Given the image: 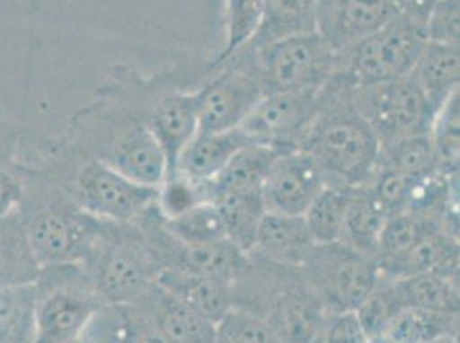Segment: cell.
Instances as JSON below:
<instances>
[{"label":"cell","mask_w":460,"mask_h":343,"mask_svg":"<svg viewBox=\"0 0 460 343\" xmlns=\"http://www.w3.org/2000/svg\"><path fill=\"white\" fill-rule=\"evenodd\" d=\"M62 137L76 152L120 172L137 184L158 188L165 175V156L139 117L129 95L112 81L98 100L71 117Z\"/></svg>","instance_id":"obj_1"},{"label":"cell","mask_w":460,"mask_h":343,"mask_svg":"<svg viewBox=\"0 0 460 343\" xmlns=\"http://www.w3.org/2000/svg\"><path fill=\"white\" fill-rule=\"evenodd\" d=\"M20 172L18 213L40 265L90 267L112 224L81 210L45 173L22 163Z\"/></svg>","instance_id":"obj_2"},{"label":"cell","mask_w":460,"mask_h":343,"mask_svg":"<svg viewBox=\"0 0 460 343\" xmlns=\"http://www.w3.org/2000/svg\"><path fill=\"white\" fill-rule=\"evenodd\" d=\"M354 86L341 75L318 93V110L301 145L318 163L326 186L359 188L371 182L382 146L352 103Z\"/></svg>","instance_id":"obj_3"},{"label":"cell","mask_w":460,"mask_h":343,"mask_svg":"<svg viewBox=\"0 0 460 343\" xmlns=\"http://www.w3.org/2000/svg\"><path fill=\"white\" fill-rule=\"evenodd\" d=\"M251 269L232 286V305L260 316L284 343H313L326 309L299 268L251 256Z\"/></svg>","instance_id":"obj_4"},{"label":"cell","mask_w":460,"mask_h":343,"mask_svg":"<svg viewBox=\"0 0 460 343\" xmlns=\"http://www.w3.org/2000/svg\"><path fill=\"white\" fill-rule=\"evenodd\" d=\"M35 292L37 330L33 343L76 340L103 304L96 295L88 269L81 265L41 267Z\"/></svg>","instance_id":"obj_5"},{"label":"cell","mask_w":460,"mask_h":343,"mask_svg":"<svg viewBox=\"0 0 460 343\" xmlns=\"http://www.w3.org/2000/svg\"><path fill=\"white\" fill-rule=\"evenodd\" d=\"M86 269L103 304H137L156 286L158 265L143 232L131 222L111 225Z\"/></svg>","instance_id":"obj_6"},{"label":"cell","mask_w":460,"mask_h":343,"mask_svg":"<svg viewBox=\"0 0 460 343\" xmlns=\"http://www.w3.org/2000/svg\"><path fill=\"white\" fill-rule=\"evenodd\" d=\"M428 45L426 22L397 14L378 31L339 54V71L354 88L409 77Z\"/></svg>","instance_id":"obj_7"},{"label":"cell","mask_w":460,"mask_h":343,"mask_svg":"<svg viewBox=\"0 0 460 343\" xmlns=\"http://www.w3.org/2000/svg\"><path fill=\"white\" fill-rule=\"evenodd\" d=\"M265 95L320 90L339 71V54L318 33L277 40L248 48Z\"/></svg>","instance_id":"obj_8"},{"label":"cell","mask_w":460,"mask_h":343,"mask_svg":"<svg viewBox=\"0 0 460 343\" xmlns=\"http://www.w3.org/2000/svg\"><path fill=\"white\" fill-rule=\"evenodd\" d=\"M299 271L326 312L356 311L382 277L375 258L342 242L314 244Z\"/></svg>","instance_id":"obj_9"},{"label":"cell","mask_w":460,"mask_h":343,"mask_svg":"<svg viewBox=\"0 0 460 343\" xmlns=\"http://www.w3.org/2000/svg\"><path fill=\"white\" fill-rule=\"evenodd\" d=\"M352 103L382 148L429 134L437 114L409 77L358 86L352 90Z\"/></svg>","instance_id":"obj_10"},{"label":"cell","mask_w":460,"mask_h":343,"mask_svg":"<svg viewBox=\"0 0 460 343\" xmlns=\"http://www.w3.org/2000/svg\"><path fill=\"white\" fill-rule=\"evenodd\" d=\"M229 58L235 62L198 90L199 133H218L239 128L265 95L252 67L250 52L241 48Z\"/></svg>","instance_id":"obj_11"},{"label":"cell","mask_w":460,"mask_h":343,"mask_svg":"<svg viewBox=\"0 0 460 343\" xmlns=\"http://www.w3.org/2000/svg\"><path fill=\"white\" fill-rule=\"evenodd\" d=\"M320 90L267 93L239 128L252 145L279 153L301 150L318 110Z\"/></svg>","instance_id":"obj_12"},{"label":"cell","mask_w":460,"mask_h":343,"mask_svg":"<svg viewBox=\"0 0 460 343\" xmlns=\"http://www.w3.org/2000/svg\"><path fill=\"white\" fill-rule=\"evenodd\" d=\"M397 14L394 0H316V33L344 54Z\"/></svg>","instance_id":"obj_13"},{"label":"cell","mask_w":460,"mask_h":343,"mask_svg":"<svg viewBox=\"0 0 460 343\" xmlns=\"http://www.w3.org/2000/svg\"><path fill=\"white\" fill-rule=\"evenodd\" d=\"M325 186L314 158L305 150H294L275 158L261 186V196L270 213L305 215Z\"/></svg>","instance_id":"obj_14"},{"label":"cell","mask_w":460,"mask_h":343,"mask_svg":"<svg viewBox=\"0 0 460 343\" xmlns=\"http://www.w3.org/2000/svg\"><path fill=\"white\" fill-rule=\"evenodd\" d=\"M145 119L165 156L167 175H172L181 154L199 133L198 92H173L162 96Z\"/></svg>","instance_id":"obj_15"},{"label":"cell","mask_w":460,"mask_h":343,"mask_svg":"<svg viewBox=\"0 0 460 343\" xmlns=\"http://www.w3.org/2000/svg\"><path fill=\"white\" fill-rule=\"evenodd\" d=\"M314 241L303 215H282L267 211L250 256L279 267L301 268Z\"/></svg>","instance_id":"obj_16"},{"label":"cell","mask_w":460,"mask_h":343,"mask_svg":"<svg viewBox=\"0 0 460 343\" xmlns=\"http://www.w3.org/2000/svg\"><path fill=\"white\" fill-rule=\"evenodd\" d=\"M90 343H167L143 304H102L84 328Z\"/></svg>","instance_id":"obj_17"},{"label":"cell","mask_w":460,"mask_h":343,"mask_svg":"<svg viewBox=\"0 0 460 343\" xmlns=\"http://www.w3.org/2000/svg\"><path fill=\"white\" fill-rule=\"evenodd\" d=\"M137 304L152 314L167 343H215V323L156 286Z\"/></svg>","instance_id":"obj_18"},{"label":"cell","mask_w":460,"mask_h":343,"mask_svg":"<svg viewBox=\"0 0 460 343\" xmlns=\"http://www.w3.org/2000/svg\"><path fill=\"white\" fill-rule=\"evenodd\" d=\"M156 284L213 323L232 307V286L211 277L181 268H160Z\"/></svg>","instance_id":"obj_19"},{"label":"cell","mask_w":460,"mask_h":343,"mask_svg":"<svg viewBox=\"0 0 460 343\" xmlns=\"http://www.w3.org/2000/svg\"><path fill=\"white\" fill-rule=\"evenodd\" d=\"M252 145L241 128L218 133H198L182 152L175 173H182L196 182H210L241 152Z\"/></svg>","instance_id":"obj_20"},{"label":"cell","mask_w":460,"mask_h":343,"mask_svg":"<svg viewBox=\"0 0 460 343\" xmlns=\"http://www.w3.org/2000/svg\"><path fill=\"white\" fill-rule=\"evenodd\" d=\"M409 79L426 96L433 110L438 112L452 96L459 93V47L428 41Z\"/></svg>","instance_id":"obj_21"},{"label":"cell","mask_w":460,"mask_h":343,"mask_svg":"<svg viewBox=\"0 0 460 343\" xmlns=\"http://www.w3.org/2000/svg\"><path fill=\"white\" fill-rule=\"evenodd\" d=\"M424 271L459 273V233L437 230L405 252L402 258L380 269L388 278H405Z\"/></svg>","instance_id":"obj_22"},{"label":"cell","mask_w":460,"mask_h":343,"mask_svg":"<svg viewBox=\"0 0 460 343\" xmlns=\"http://www.w3.org/2000/svg\"><path fill=\"white\" fill-rule=\"evenodd\" d=\"M40 271L20 213L0 216V286H31Z\"/></svg>","instance_id":"obj_23"},{"label":"cell","mask_w":460,"mask_h":343,"mask_svg":"<svg viewBox=\"0 0 460 343\" xmlns=\"http://www.w3.org/2000/svg\"><path fill=\"white\" fill-rule=\"evenodd\" d=\"M307 33H316V0H263L260 28L246 47L260 48Z\"/></svg>","instance_id":"obj_24"},{"label":"cell","mask_w":460,"mask_h":343,"mask_svg":"<svg viewBox=\"0 0 460 343\" xmlns=\"http://www.w3.org/2000/svg\"><path fill=\"white\" fill-rule=\"evenodd\" d=\"M279 154L261 145H248L235 153L222 172L207 182L211 203L229 192L261 191L270 167Z\"/></svg>","instance_id":"obj_25"},{"label":"cell","mask_w":460,"mask_h":343,"mask_svg":"<svg viewBox=\"0 0 460 343\" xmlns=\"http://www.w3.org/2000/svg\"><path fill=\"white\" fill-rule=\"evenodd\" d=\"M386 220L388 215L376 201L369 186L366 184L354 188L345 216L344 233L341 242L361 254L375 258L380 233Z\"/></svg>","instance_id":"obj_26"},{"label":"cell","mask_w":460,"mask_h":343,"mask_svg":"<svg viewBox=\"0 0 460 343\" xmlns=\"http://www.w3.org/2000/svg\"><path fill=\"white\" fill-rule=\"evenodd\" d=\"M394 280L402 295L405 307L459 314V273L424 271Z\"/></svg>","instance_id":"obj_27"},{"label":"cell","mask_w":460,"mask_h":343,"mask_svg":"<svg viewBox=\"0 0 460 343\" xmlns=\"http://www.w3.org/2000/svg\"><path fill=\"white\" fill-rule=\"evenodd\" d=\"M230 242L251 254L260 224L267 213L261 191L229 192L215 198Z\"/></svg>","instance_id":"obj_28"},{"label":"cell","mask_w":460,"mask_h":343,"mask_svg":"<svg viewBox=\"0 0 460 343\" xmlns=\"http://www.w3.org/2000/svg\"><path fill=\"white\" fill-rule=\"evenodd\" d=\"M441 229L448 230L438 220L422 216L412 211H402L394 216H388L384 230L380 233L376 256H375L378 268L384 269L385 267L392 265L416 244H420L424 237Z\"/></svg>","instance_id":"obj_29"},{"label":"cell","mask_w":460,"mask_h":343,"mask_svg":"<svg viewBox=\"0 0 460 343\" xmlns=\"http://www.w3.org/2000/svg\"><path fill=\"white\" fill-rule=\"evenodd\" d=\"M459 335V314L405 307L386 330V343H429Z\"/></svg>","instance_id":"obj_30"},{"label":"cell","mask_w":460,"mask_h":343,"mask_svg":"<svg viewBox=\"0 0 460 343\" xmlns=\"http://www.w3.org/2000/svg\"><path fill=\"white\" fill-rule=\"evenodd\" d=\"M35 284L0 286V343L35 342Z\"/></svg>","instance_id":"obj_31"},{"label":"cell","mask_w":460,"mask_h":343,"mask_svg":"<svg viewBox=\"0 0 460 343\" xmlns=\"http://www.w3.org/2000/svg\"><path fill=\"white\" fill-rule=\"evenodd\" d=\"M352 189L354 188L325 186L309 205L303 216L314 244L341 242Z\"/></svg>","instance_id":"obj_32"},{"label":"cell","mask_w":460,"mask_h":343,"mask_svg":"<svg viewBox=\"0 0 460 343\" xmlns=\"http://www.w3.org/2000/svg\"><path fill=\"white\" fill-rule=\"evenodd\" d=\"M162 224L169 235L184 246H201L227 239L222 216L211 201L199 203L169 220L162 218Z\"/></svg>","instance_id":"obj_33"},{"label":"cell","mask_w":460,"mask_h":343,"mask_svg":"<svg viewBox=\"0 0 460 343\" xmlns=\"http://www.w3.org/2000/svg\"><path fill=\"white\" fill-rule=\"evenodd\" d=\"M20 128L7 120L0 110V216H7L20 210L22 201V179H21Z\"/></svg>","instance_id":"obj_34"},{"label":"cell","mask_w":460,"mask_h":343,"mask_svg":"<svg viewBox=\"0 0 460 343\" xmlns=\"http://www.w3.org/2000/svg\"><path fill=\"white\" fill-rule=\"evenodd\" d=\"M402 309H405V304L395 280L382 275L378 286L367 295L365 303L356 309V314L369 342H375L384 339L386 330L402 312Z\"/></svg>","instance_id":"obj_35"},{"label":"cell","mask_w":460,"mask_h":343,"mask_svg":"<svg viewBox=\"0 0 460 343\" xmlns=\"http://www.w3.org/2000/svg\"><path fill=\"white\" fill-rule=\"evenodd\" d=\"M380 165L414 180H420L431 172L440 171L429 134L407 137L384 146L380 152Z\"/></svg>","instance_id":"obj_36"},{"label":"cell","mask_w":460,"mask_h":343,"mask_svg":"<svg viewBox=\"0 0 460 343\" xmlns=\"http://www.w3.org/2000/svg\"><path fill=\"white\" fill-rule=\"evenodd\" d=\"M429 136L440 171L459 175V93L452 96L435 114Z\"/></svg>","instance_id":"obj_37"},{"label":"cell","mask_w":460,"mask_h":343,"mask_svg":"<svg viewBox=\"0 0 460 343\" xmlns=\"http://www.w3.org/2000/svg\"><path fill=\"white\" fill-rule=\"evenodd\" d=\"M215 343H284L260 316L232 305L215 323Z\"/></svg>","instance_id":"obj_38"},{"label":"cell","mask_w":460,"mask_h":343,"mask_svg":"<svg viewBox=\"0 0 460 343\" xmlns=\"http://www.w3.org/2000/svg\"><path fill=\"white\" fill-rule=\"evenodd\" d=\"M205 201H210L207 182H196L182 173L167 175L156 192V210L164 220L179 216Z\"/></svg>","instance_id":"obj_39"},{"label":"cell","mask_w":460,"mask_h":343,"mask_svg":"<svg viewBox=\"0 0 460 343\" xmlns=\"http://www.w3.org/2000/svg\"><path fill=\"white\" fill-rule=\"evenodd\" d=\"M263 14V0H229V30L227 45L215 60V66H222L237 50L246 47L256 35Z\"/></svg>","instance_id":"obj_40"},{"label":"cell","mask_w":460,"mask_h":343,"mask_svg":"<svg viewBox=\"0 0 460 343\" xmlns=\"http://www.w3.org/2000/svg\"><path fill=\"white\" fill-rule=\"evenodd\" d=\"M418 180L409 179L399 172L392 171L378 163L371 182L367 184L371 192L375 194L376 201L384 208L388 216L402 213L409 207V199L412 194V188Z\"/></svg>","instance_id":"obj_41"},{"label":"cell","mask_w":460,"mask_h":343,"mask_svg":"<svg viewBox=\"0 0 460 343\" xmlns=\"http://www.w3.org/2000/svg\"><path fill=\"white\" fill-rule=\"evenodd\" d=\"M459 0H438L426 18L428 41L459 47Z\"/></svg>","instance_id":"obj_42"},{"label":"cell","mask_w":460,"mask_h":343,"mask_svg":"<svg viewBox=\"0 0 460 343\" xmlns=\"http://www.w3.org/2000/svg\"><path fill=\"white\" fill-rule=\"evenodd\" d=\"M356 311L328 312L313 343H367Z\"/></svg>","instance_id":"obj_43"},{"label":"cell","mask_w":460,"mask_h":343,"mask_svg":"<svg viewBox=\"0 0 460 343\" xmlns=\"http://www.w3.org/2000/svg\"><path fill=\"white\" fill-rule=\"evenodd\" d=\"M437 2L438 0H394L397 11L401 14L411 16L414 20L424 21V22Z\"/></svg>","instance_id":"obj_44"},{"label":"cell","mask_w":460,"mask_h":343,"mask_svg":"<svg viewBox=\"0 0 460 343\" xmlns=\"http://www.w3.org/2000/svg\"><path fill=\"white\" fill-rule=\"evenodd\" d=\"M429 343H459V335H454V337H443V339H438V340H433V342Z\"/></svg>","instance_id":"obj_45"},{"label":"cell","mask_w":460,"mask_h":343,"mask_svg":"<svg viewBox=\"0 0 460 343\" xmlns=\"http://www.w3.org/2000/svg\"><path fill=\"white\" fill-rule=\"evenodd\" d=\"M69 343H90V342H88V340H86V339H84V337H83V335H81V337H79V339H76V340H73V342H69Z\"/></svg>","instance_id":"obj_46"},{"label":"cell","mask_w":460,"mask_h":343,"mask_svg":"<svg viewBox=\"0 0 460 343\" xmlns=\"http://www.w3.org/2000/svg\"><path fill=\"white\" fill-rule=\"evenodd\" d=\"M367 343H386L385 340H375V342H367Z\"/></svg>","instance_id":"obj_47"}]
</instances>
